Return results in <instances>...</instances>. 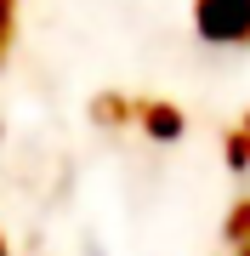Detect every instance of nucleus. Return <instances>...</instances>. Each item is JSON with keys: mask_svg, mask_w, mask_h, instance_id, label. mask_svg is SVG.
I'll use <instances>...</instances> for the list:
<instances>
[{"mask_svg": "<svg viewBox=\"0 0 250 256\" xmlns=\"http://www.w3.org/2000/svg\"><path fill=\"white\" fill-rule=\"evenodd\" d=\"M0 256H6V250H0Z\"/></svg>", "mask_w": 250, "mask_h": 256, "instance_id": "nucleus-3", "label": "nucleus"}, {"mask_svg": "<svg viewBox=\"0 0 250 256\" xmlns=\"http://www.w3.org/2000/svg\"><path fill=\"white\" fill-rule=\"evenodd\" d=\"M205 40H250V0H199Z\"/></svg>", "mask_w": 250, "mask_h": 256, "instance_id": "nucleus-1", "label": "nucleus"}, {"mask_svg": "<svg viewBox=\"0 0 250 256\" xmlns=\"http://www.w3.org/2000/svg\"><path fill=\"white\" fill-rule=\"evenodd\" d=\"M0 34H6V0H0Z\"/></svg>", "mask_w": 250, "mask_h": 256, "instance_id": "nucleus-2", "label": "nucleus"}]
</instances>
